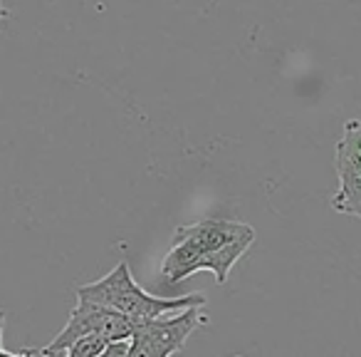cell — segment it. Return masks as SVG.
Segmentation results:
<instances>
[{
    "label": "cell",
    "mask_w": 361,
    "mask_h": 357,
    "mask_svg": "<svg viewBox=\"0 0 361 357\" xmlns=\"http://www.w3.org/2000/svg\"><path fill=\"white\" fill-rule=\"evenodd\" d=\"M126 357H166V355H161L159 350H154L149 342L139 340V337H131L129 340V355Z\"/></svg>",
    "instance_id": "7"
},
{
    "label": "cell",
    "mask_w": 361,
    "mask_h": 357,
    "mask_svg": "<svg viewBox=\"0 0 361 357\" xmlns=\"http://www.w3.org/2000/svg\"><path fill=\"white\" fill-rule=\"evenodd\" d=\"M3 327H6V312L0 310V340H3Z\"/></svg>",
    "instance_id": "9"
},
{
    "label": "cell",
    "mask_w": 361,
    "mask_h": 357,
    "mask_svg": "<svg viewBox=\"0 0 361 357\" xmlns=\"http://www.w3.org/2000/svg\"><path fill=\"white\" fill-rule=\"evenodd\" d=\"M334 166L339 176V192L331 197V209L361 218V119L344 124L341 139L336 141Z\"/></svg>",
    "instance_id": "4"
},
{
    "label": "cell",
    "mask_w": 361,
    "mask_h": 357,
    "mask_svg": "<svg viewBox=\"0 0 361 357\" xmlns=\"http://www.w3.org/2000/svg\"><path fill=\"white\" fill-rule=\"evenodd\" d=\"M201 325H208V317L201 312V308H186V310L159 317V320L141 322V325L136 327L134 337L149 342L161 355L171 357L186 347V340Z\"/></svg>",
    "instance_id": "5"
},
{
    "label": "cell",
    "mask_w": 361,
    "mask_h": 357,
    "mask_svg": "<svg viewBox=\"0 0 361 357\" xmlns=\"http://www.w3.org/2000/svg\"><path fill=\"white\" fill-rule=\"evenodd\" d=\"M233 357H243V355H233Z\"/></svg>",
    "instance_id": "10"
},
{
    "label": "cell",
    "mask_w": 361,
    "mask_h": 357,
    "mask_svg": "<svg viewBox=\"0 0 361 357\" xmlns=\"http://www.w3.org/2000/svg\"><path fill=\"white\" fill-rule=\"evenodd\" d=\"M77 300L109 308V310L119 312V315L134 320L136 325H141V322L159 320V317L171 315V312L186 310V308H203L208 303V298L203 293H188V295L180 298H156L134 281L129 263L119 261L114 266V271L106 273L104 278L77 288Z\"/></svg>",
    "instance_id": "2"
},
{
    "label": "cell",
    "mask_w": 361,
    "mask_h": 357,
    "mask_svg": "<svg viewBox=\"0 0 361 357\" xmlns=\"http://www.w3.org/2000/svg\"><path fill=\"white\" fill-rule=\"evenodd\" d=\"M136 327L139 325L134 320L109 310V308L94 305V303H87V300H77V308L70 312V320L62 327V332H57L52 337L50 345L40 347L37 355H45V357L60 355V352L70 350L82 337H102L104 342H126L134 337Z\"/></svg>",
    "instance_id": "3"
},
{
    "label": "cell",
    "mask_w": 361,
    "mask_h": 357,
    "mask_svg": "<svg viewBox=\"0 0 361 357\" xmlns=\"http://www.w3.org/2000/svg\"><path fill=\"white\" fill-rule=\"evenodd\" d=\"M252 241L255 231L247 223L231 218H201L198 223L173 231L161 276L166 286H178L193 273L211 271L218 286H223L231 268L245 256Z\"/></svg>",
    "instance_id": "1"
},
{
    "label": "cell",
    "mask_w": 361,
    "mask_h": 357,
    "mask_svg": "<svg viewBox=\"0 0 361 357\" xmlns=\"http://www.w3.org/2000/svg\"><path fill=\"white\" fill-rule=\"evenodd\" d=\"M8 18H11V11H8V8L3 6V3H0V23H6Z\"/></svg>",
    "instance_id": "8"
},
{
    "label": "cell",
    "mask_w": 361,
    "mask_h": 357,
    "mask_svg": "<svg viewBox=\"0 0 361 357\" xmlns=\"http://www.w3.org/2000/svg\"><path fill=\"white\" fill-rule=\"evenodd\" d=\"M104 347L106 342L102 337H82L65 352V357H99Z\"/></svg>",
    "instance_id": "6"
}]
</instances>
